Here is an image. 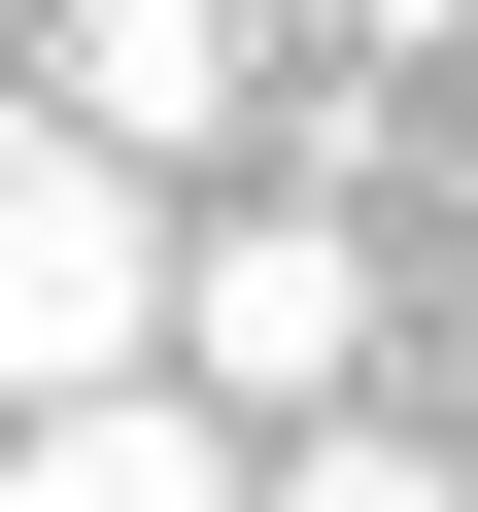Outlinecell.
Segmentation results:
<instances>
[{
    "label": "cell",
    "instance_id": "obj_5",
    "mask_svg": "<svg viewBox=\"0 0 478 512\" xmlns=\"http://www.w3.org/2000/svg\"><path fill=\"white\" fill-rule=\"evenodd\" d=\"M239 512H478V444H444V410H376V376H342V410H274V478H239Z\"/></svg>",
    "mask_w": 478,
    "mask_h": 512
},
{
    "label": "cell",
    "instance_id": "obj_1",
    "mask_svg": "<svg viewBox=\"0 0 478 512\" xmlns=\"http://www.w3.org/2000/svg\"><path fill=\"white\" fill-rule=\"evenodd\" d=\"M69 376H171V171L0 103V410H69Z\"/></svg>",
    "mask_w": 478,
    "mask_h": 512
},
{
    "label": "cell",
    "instance_id": "obj_6",
    "mask_svg": "<svg viewBox=\"0 0 478 512\" xmlns=\"http://www.w3.org/2000/svg\"><path fill=\"white\" fill-rule=\"evenodd\" d=\"M308 35H376V69H444V35H478V0H308Z\"/></svg>",
    "mask_w": 478,
    "mask_h": 512
},
{
    "label": "cell",
    "instance_id": "obj_7",
    "mask_svg": "<svg viewBox=\"0 0 478 512\" xmlns=\"http://www.w3.org/2000/svg\"><path fill=\"white\" fill-rule=\"evenodd\" d=\"M444 444H478V410H444Z\"/></svg>",
    "mask_w": 478,
    "mask_h": 512
},
{
    "label": "cell",
    "instance_id": "obj_2",
    "mask_svg": "<svg viewBox=\"0 0 478 512\" xmlns=\"http://www.w3.org/2000/svg\"><path fill=\"white\" fill-rule=\"evenodd\" d=\"M171 376H205L239 444L342 410V376H376V239H342V205H205V239H171Z\"/></svg>",
    "mask_w": 478,
    "mask_h": 512
},
{
    "label": "cell",
    "instance_id": "obj_4",
    "mask_svg": "<svg viewBox=\"0 0 478 512\" xmlns=\"http://www.w3.org/2000/svg\"><path fill=\"white\" fill-rule=\"evenodd\" d=\"M274 444H239L205 376H69V410H0V512H239Z\"/></svg>",
    "mask_w": 478,
    "mask_h": 512
},
{
    "label": "cell",
    "instance_id": "obj_3",
    "mask_svg": "<svg viewBox=\"0 0 478 512\" xmlns=\"http://www.w3.org/2000/svg\"><path fill=\"white\" fill-rule=\"evenodd\" d=\"M239 69H274V0H0V103H69V137H137V171H205Z\"/></svg>",
    "mask_w": 478,
    "mask_h": 512
}]
</instances>
